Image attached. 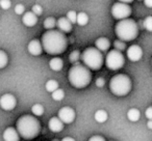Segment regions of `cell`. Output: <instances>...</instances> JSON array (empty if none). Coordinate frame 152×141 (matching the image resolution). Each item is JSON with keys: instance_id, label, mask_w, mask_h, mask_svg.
I'll return each instance as SVG.
<instances>
[{"instance_id": "cb8c5ba5", "label": "cell", "mask_w": 152, "mask_h": 141, "mask_svg": "<svg viewBox=\"0 0 152 141\" xmlns=\"http://www.w3.org/2000/svg\"><path fill=\"white\" fill-rule=\"evenodd\" d=\"M51 95H52V99L54 100V101H61V100L65 98V91H64L63 89L58 88L55 91H53Z\"/></svg>"}, {"instance_id": "83f0119b", "label": "cell", "mask_w": 152, "mask_h": 141, "mask_svg": "<svg viewBox=\"0 0 152 141\" xmlns=\"http://www.w3.org/2000/svg\"><path fill=\"white\" fill-rule=\"evenodd\" d=\"M114 46H115V48H116V50L120 51V52L126 49V46H125V42H123V40H115Z\"/></svg>"}, {"instance_id": "7a4b0ae2", "label": "cell", "mask_w": 152, "mask_h": 141, "mask_svg": "<svg viewBox=\"0 0 152 141\" xmlns=\"http://www.w3.org/2000/svg\"><path fill=\"white\" fill-rule=\"evenodd\" d=\"M41 124L31 115H23L17 120V132L24 139H34L40 134Z\"/></svg>"}, {"instance_id": "5b68a950", "label": "cell", "mask_w": 152, "mask_h": 141, "mask_svg": "<svg viewBox=\"0 0 152 141\" xmlns=\"http://www.w3.org/2000/svg\"><path fill=\"white\" fill-rule=\"evenodd\" d=\"M80 58L83 62V65L93 71L101 69L102 64H103V55L98 49L94 48V47L86 49L81 54Z\"/></svg>"}, {"instance_id": "f1b7e54d", "label": "cell", "mask_w": 152, "mask_h": 141, "mask_svg": "<svg viewBox=\"0 0 152 141\" xmlns=\"http://www.w3.org/2000/svg\"><path fill=\"white\" fill-rule=\"evenodd\" d=\"M66 18H67L72 24H75L76 19H77V14H76V12H74V11H70V12H68L67 17Z\"/></svg>"}, {"instance_id": "f546056e", "label": "cell", "mask_w": 152, "mask_h": 141, "mask_svg": "<svg viewBox=\"0 0 152 141\" xmlns=\"http://www.w3.org/2000/svg\"><path fill=\"white\" fill-rule=\"evenodd\" d=\"M80 53H79V51H73V52L71 53V54H70V56H69V58H70V61H71V62H73V63H75L76 61L78 60L79 58H80Z\"/></svg>"}, {"instance_id": "8992f818", "label": "cell", "mask_w": 152, "mask_h": 141, "mask_svg": "<svg viewBox=\"0 0 152 141\" xmlns=\"http://www.w3.org/2000/svg\"><path fill=\"white\" fill-rule=\"evenodd\" d=\"M110 89L115 95L123 97L129 93L131 90V80L128 76L118 74L110 79Z\"/></svg>"}, {"instance_id": "44dd1931", "label": "cell", "mask_w": 152, "mask_h": 141, "mask_svg": "<svg viewBox=\"0 0 152 141\" xmlns=\"http://www.w3.org/2000/svg\"><path fill=\"white\" fill-rule=\"evenodd\" d=\"M89 22V16L87 15L86 13H78L77 14V19H76V23L80 26H85L88 24Z\"/></svg>"}, {"instance_id": "60d3db41", "label": "cell", "mask_w": 152, "mask_h": 141, "mask_svg": "<svg viewBox=\"0 0 152 141\" xmlns=\"http://www.w3.org/2000/svg\"><path fill=\"white\" fill-rule=\"evenodd\" d=\"M139 1H141V0H139Z\"/></svg>"}, {"instance_id": "4dcf8cb0", "label": "cell", "mask_w": 152, "mask_h": 141, "mask_svg": "<svg viewBox=\"0 0 152 141\" xmlns=\"http://www.w3.org/2000/svg\"><path fill=\"white\" fill-rule=\"evenodd\" d=\"M11 5H12L11 0H0V7L2 9H4V11L9 9L11 7Z\"/></svg>"}, {"instance_id": "52a82bcc", "label": "cell", "mask_w": 152, "mask_h": 141, "mask_svg": "<svg viewBox=\"0 0 152 141\" xmlns=\"http://www.w3.org/2000/svg\"><path fill=\"white\" fill-rule=\"evenodd\" d=\"M125 63V58L123 56V54L118 50H110L107 53L105 58V64L106 67L110 69L113 71H117V69H120L121 67L124 65Z\"/></svg>"}, {"instance_id": "74e56055", "label": "cell", "mask_w": 152, "mask_h": 141, "mask_svg": "<svg viewBox=\"0 0 152 141\" xmlns=\"http://www.w3.org/2000/svg\"><path fill=\"white\" fill-rule=\"evenodd\" d=\"M119 2H122V3H126V4H128V3H131L133 1V0H118Z\"/></svg>"}, {"instance_id": "ffe728a7", "label": "cell", "mask_w": 152, "mask_h": 141, "mask_svg": "<svg viewBox=\"0 0 152 141\" xmlns=\"http://www.w3.org/2000/svg\"><path fill=\"white\" fill-rule=\"evenodd\" d=\"M140 116H141V113H140L139 110L135 109V108H131V109H129L128 112H127V118L132 122L137 121V120L140 119Z\"/></svg>"}, {"instance_id": "d6a6232c", "label": "cell", "mask_w": 152, "mask_h": 141, "mask_svg": "<svg viewBox=\"0 0 152 141\" xmlns=\"http://www.w3.org/2000/svg\"><path fill=\"white\" fill-rule=\"evenodd\" d=\"M24 11H25V9H24L23 4H17L15 7V13L17 14V15H22V14H24Z\"/></svg>"}, {"instance_id": "f35d334b", "label": "cell", "mask_w": 152, "mask_h": 141, "mask_svg": "<svg viewBox=\"0 0 152 141\" xmlns=\"http://www.w3.org/2000/svg\"><path fill=\"white\" fill-rule=\"evenodd\" d=\"M61 141H75V140L73 138H71V137H65Z\"/></svg>"}, {"instance_id": "9c48e42d", "label": "cell", "mask_w": 152, "mask_h": 141, "mask_svg": "<svg viewBox=\"0 0 152 141\" xmlns=\"http://www.w3.org/2000/svg\"><path fill=\"white\" fill-rule=\"evenodd\" d=\"M17 100L11 93H5L0 98V107L5 111H11L16 107Z\"/></svg>"}, {"instance_id": "ab89813d", "label": "cell", "mask_w": 152, "mask_h": 141, "mask_svg": "<svg viewBox=\"0 0 152 141\" xmlns=\"http://www.w3.org/2000/svg\"><path fill=\"white\" fill-rule=\"evenodd\" d=\"M147 127H148V129H150V130H152V120H148V122H147Z\"/></svg>"}, {"instance_id": "e0dca14e", "label": "cell", "mask_w": 152, "mask_h": 141, "mask_svg": "<svg viewBox=\"0 0 152 141\" xmlns=\"http://www.w3.org/2000/svg\"><path fill=\"white\" fill-rule=\"evenodd\" d=\"M95 46L96 49H98L100 52H104V51H107L110 49V43L106 38H99L96 40Z\"/></svg>"}, {"instance_id": "2e32d148", "label": "cell", "mask_w": 152, "mask_h": 141, "mask_svg": "<svg viewBox=\"0 0 152 141\" xmlns=\"http://www.w3.org/2000/svg\"><path fill=\"white\" fill-rule=\"evenodd\" d=\"M48 127L52 132L57 133L63 131L64 129V122L59 119L58 117H52L48 122Z\"/></svg>"}, {"instance_id": "d590c367", "label": "cell", "mask_w": 152, "mask_h": 141, "mask_svg": "<svg viewBox=\"0 0 152 141\" xmlns=\"http://www.w3.org/2000/svg\"><path fill=\"white\" fill-rule=\"evenodd\" d=\"M89 141H105V139L102 136H93L89 139Z\"/></svg>"}, {"instance_id": "4316f807", "label": "cell", "mask_w": 152, "mask_h": 141, "mask_svg": "<svg viewBox=\"0 0 152 141\" xmlns=\"http://www.w3.org/2000/svg\"><path fill=\"white\" fill-rule=\"evenodd\" d=\"M144 28L148 31H152V16L147 17L144 20Z\"/></svg>"}, {"instance_id": "7402d4cb", "label": "cell", "mask_w": 152, "mask_h": 141, "mask_svg": "<svg viewBox=\"0 0 152 141\" xmlns=\"http://www.w3.org/2000/svg\"><path fill=\"white\" fill-rule=\"evenodd\" d=\"M45 87H46V90L48 91V93H52L53 91L58 89V83H57V81H55V80H49L46 82Z\"/></svg>"}, {"instance_id": "7c38bea8", "label": "cell", "mask_w": 152, "mask_h": 141, "mask_svg": "<svg viewBox=\"0 0 152 141\" xmlns=\"http://www.w3.org/2000/svg\"><path fill=\"white\" fill-rule=\"evenodd\" d=\"M27 49H28V52L31 55H34V56H39V55H41V53H42V51H43L42 44H41V42L39 40H30L29 44H28Z\"/></svg>"}, {"instance_id": "1f68e13d", "label": "cell", "mask_w": 152, "mask_h": 141, "mask_svg": "<svg viewBox=\"0 0 152 141\" xmlns=\"http://www.w3.org/2000/svg\"><path fill=\"white\" fill-rule=\"evenodd\" d=\"M31 12L34 14V15L37 16V17H38V16H41V15H42V13H43V9H42V7H41V5L36 4V5H34V7H32Z\"/></svg>"}, {"instance_id": "484cf974", "label": "cell", "mask_w": 152, "mask_h": 141, "mask_svg": "<svg viewBox=\"0 0 152 141\" xmlns=\"http://www.w3.org/2000/svg\"><path fill=\"white\" fill-rule=\"evenodd\" d=\"M7 61H9V58H7V55L4 51L0 50V69H3V67H7Z\"/></svg>"}, {"instance_id": "e575fe53", "label": "cell", "mask_w": 152, "mask_h": 141, "mask_svg": "<svg viewBox=\"0 0 152 141\" xmlns=\"http://www.w3.org/2000/svg\"><path fill=\"white\" fill-rule=\"evenodd\" d=\"M104 84H105V80H104L103 78H98L97 80H96V85H97V87H103Z\"/></svg>"}, {"instance_id": "8d00e7d4", "label": "cell", "mask_w": 152, "mask_h": 141, "mask_svg": "<svg viewBox=\"0 0 152 141\" xmlns=\"http://www.w3.org/2000/svg\"><path fill=\"white\" fill-rule=\"evenodd\" d=\"M144 3L147 7L149 9H152V0H144Z\"/></svg>"}, {"instance_id": "836d02e7", "label": "cell", "mask_w": 152, "mask_h": 141, "mask_svg": "<svg viewBox=\"0 0 152 141\" xmlns=\"http://www.w3.org/2000/svg\"><path fill=\"white\" fill-rule=\"evenodd\" d=\"M145 115L149 120H152V107L147 108V110L145 112Z\"/></svg>"}, {"instance_id": "30bf717a", "label": "cell", "mask_w": 152, "mask_h": 141, "mask_svg": "<svg viewBox=\"0 0 152 141\" xmlns=\"http://www.w3.org/2000/svg\"><path fill=\"white\" fill-rule=\"evenodd\" d=\"M58 118L64 124H71L75 119V111L71 107H63L58 111Z\"/></svg>"}, {"instance_id": "ac0fdd59", "label": "cell", "mask_w": 152, "mask_h": 141, "mask_svg": "<svg viewBox=\"0 0 152 141\" xmlns=\"http://www.w3.org/2000/svg\"><path fill=\"white\" fill-rule=\"evenodd\" d=\"M49 67H50V69H52V71H54V72H58L64 67L63 59L59 58V57H54V58H52L49 61Z\"/></svg>"}, {"instance_id": "277c9868", "label": "cell", "mask_w": 152, "mask_h": 141, "mask_svg": "<svg viewBox=\"0 0 152 141\" xmlns=\"http://www.w3.org/2000/svg\"><path fill=\"white\" fill-rule=\"evenodd\" d=\"M115 32L120 40L130 42L137 38L139 34V26L137 22H134V20L132 19L121 20L117 23Z\"/></svg>"}, {"instance_id": "3957f363", "label": "cell", "mask_w": 152, "mask_h": 141, "mask_svg": "<svg viewBox=\"0 0 152 141\" xmlns=\"http://www.w3.org/2000/svg\"><path fill=\"white\" fill-rule=\"evenodd\" d=\"M68 79L72 86L75 88H85L92 80L91 71L86 65L76 63L69 69Z\"/></svg>"}, {"instance_id": "6da1fadb", "label": "cell", "mask_w": 152, "mask_h": 141, "mask_svg": "<svg viewBox=\"0 0 152 141\" xmlns=\"http://www.w3.org/2000/svg\"><path fill=\"white\" fill-rule=\"evenodd\" d=\"M43 50L51 55L61 54L66 51L68 46V40L65 33L59 30H47L42 35Z\"/></svg>"}, {"instance_id": "8fae6325", "label": "cell", "mask_w": 152, "mask_h": 141, "mask_svg": "<svg viewBox=\"0 0 152 141\" xmlns=\"http://www.w3.org/2000/svg\"><path fill=\"white\" fill-rule=\"evenodd\" d=\"M126 53H127L128 59L130 61H133V62L139 61L140 59L142 58V56H143V50H142L141 47L137 46V45H132V46H130L127 49Z\"/></svg>"}, {"instance_id": "9a60e30c", "label": "cell", "mask_w": 152, "mask_h": 141, "mask_svg": "<svg viewBox=\"0 0 152 141\" xmlns=\"http://www.w3.org/2000/svg\"><path fill=\"white\" fill-rule=\"evenodd\" d=\"M19 133L14 128H7L3 132V140L4 141H19Z\"/></svg>"}, {"instance_id": "d6986e66", "label": "cell", "mask_w": 152, "mask_h": 141, "mask_svg": "<svg viewBox=\"0 0 152 141\" xmlns=\"http://www.w3.org/2000/svg\"><path fill=\"white\" fill-rule=\"evenodd\" d=\"M107 112L105 110H98V111L95 112V115H94V118L97 122L99 124H103L107 120Z\"/></svg>"}, {"instance_id": "603a6c76", "label": "cell", "mask_w": 152, "mask_h": 141, "mask_svg": "<svg viewBox=\"0 0 152 141\" xmlns=\"http://www.w3.org/2000/svg\"><path fill=\"white\" fill-rule=\"evenodd\" d=\"M55 26H56V21H55L54 18L49 17V18H47V19L44 21V27L46 28V29L52 30L53 28L55 27Z\"/></svg>"}, {"instance_id": "5bb4252c", "label": "cell", "mask_w": 152, "mask_h": 141, "mask_svg": "<svg viewBox=\"0 0 152 141\" xmlns=\"http://www.w3.org/2000/svg\"><path fill=\"white\" fill-rule=\"evenodd\" d=\"M56 25L58 27V30L63 33H69L72 30V23L66 17H61L56 21Z\"/></svg>"}, {"instance_id": "ba28073f", "label": "cell", "mask_w": 152, "mask_h": 141, "mask_svg": "<svg viewBox=\"0 0 152 141\" xmlns=\"http://www.w3.org/2000/svg\"><path fill=\"white\" fill-rule=\"evenodd\" d=\"M112 15L117 20H125L128 19L131 15V7L126 3L116 2L112 7Z\"/></svg>"}, {"instance_id": "d4e9b609", "label": "cell", "mask_w": 152, "mask_h": 141, "mask_svg": "<svg viewBox=\"0 0 152 141\" xmlns=\"http://www.w3.org/2000/svg\"><path fill=\"white\" fill-rule=\"evenodd\" d=\"M31 111L36 116H41L44 113V107L41 104H36L31 107Z\"/></svg>"}, {"instance_id": "4fadbf2b", "label": "cell", "mask_w": 152, "mask_h": 141, "mask_svg": "<svg viewBox=\"0 0 152 141\" xmlns=\"http://www.w3.org/2000/svg\"><path fill=\"white\" fill-rule=\"evenodd\" d=\"M22 22L27 27H32V26H34L38 23V17L32 12H26V13L23 14Z\"/></svg>"}]
</instances>
